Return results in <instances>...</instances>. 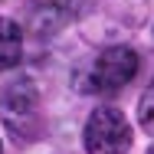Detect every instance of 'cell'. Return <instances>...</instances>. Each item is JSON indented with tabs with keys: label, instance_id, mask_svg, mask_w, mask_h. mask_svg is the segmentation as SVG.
Wrapping results in <instances>:
<instances>
[{
	"label": "cell",
	"instance_id": "cell-1",
	"mask_svg": "<svg viewBox=\"0 0 154 154\" xmlns=\"http://www.w3.org/2000/svg\"><path fill=\"white\" fill-rule=\"evenodd\" d=\"M0 122L20 144H33L43 134V98H39V89L30 75H20L3 85Z\"/></svg>",
	"mask_w": 154,
	"mask_h": 154
},
{
	"label": "cell",
	"instance_id": "cell-2",
	"mask_svg": "<svg viewBox=\"0 0 154 154\" xmlns=\"http://www.w3.org/2000/svg\"><path fill=\"white\" fill-rule=\"evenodd\" d=\"M138 66H141V59H138V53L131 46L112 43L82 69L75 85L89 95H115L138 75Z\"/></svg>",
	"mask_w": 154,
	"mask_h": 154
},
{
	"label": "cell",
	"instance_id": "cell-3",
	"mask_svg": "<svg viewBox=\"0 0 154 154\" xmlns=\"http://www.w3.org/2000/svg\"><path fill=\"white\" fill-rule=\"evenodd\" d=\"M82 144H85V154H128L131 151V122L125 118L122 108L98 105L85 122Z\"/></svg>",
	"mask_w": 154,
	"mask_h": 154
},
{
	"label": "cell",
	"instance_id": "cell-4",
	"mask_svg": "<svg viewBox=\"0 0 154 154\" xmlns=\"http://www.w3.org/2000/svg\"><path fill=\"white\" fill-rule=\"evenodd\" d=\"M144 20V0H102L85 17L89 26H98L102 36L134 33V26Z\"/></svg>",
	"mask_w": 154,
	"mask_h": 154
},
{
	"label": "cell",
	"instance_id": "cell-5",
	"mask_svg": "<svg viewBox=\"0 0 154 154\" xmlns=\"http://www.w3.org/2000/svg\"><path fill=\"white\" fill-rule=\"evenodd\" d=\"M23 59V26L10 17H0V72Z\"/></svg>",
	"mask_w": 154,
	"mask_h": 154
},
{
	"label": "cell",
	"instance_id": "cell-6",
	"mask_svg": "<svg viewBox=\"0 0 154 154\" xmlns=\"http://www.w3.org/2000/svg\"><path fill=\"white\" fill-rule=\"evenodd\" d=\"M138 122H141V128H144L148 134H154V82L141 92V102H138Z\"/></svg>",
	"mask_w": 154,
	"mask_h": 154
},
{
	"label": "cell",
	"instance_id": "cell-7",
	"mask_svg": "<svg viewBox=\"0 0 154 154\" xmlns=\"http://www.w3.org/2000/svg\"><path fill=\"white\" fill-rule=\"evenodd\" d=\"M148 154H154V144H151V148H148Z\"/></svg>",
	"mask_w": 154,
	"mask_h": 154
},
{
	"label": "cell",
	"instance_id": "cell-8",
	"mask_svg": "<svg viewBox=\"0 0 154 154\" xmlns=\"http://www.w3.org/2000/svg\"><path fill=\"white\" fill-rule=\"evenodd\" d=\"M0 154H3V144H0Z\"/></svg>",
	"mask_w": 154,
	"mask_h": 154
}]
</instances>
